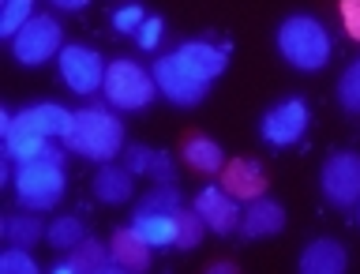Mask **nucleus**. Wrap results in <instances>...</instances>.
<instances>
[{
  "label": "nucleus",
  "mask_w": 360,
  "mask_h": 274,
  "mask_svg": "<svg viewBox=\"0 0 360 274\" xmlns=\"http://www.w3.org/2000/svg\"><path fill=\"white\" fill-rule=\"evenodd\" d=\"M15 196L27 211H53L64 199V154L60 147H45L41 158L15 169Z\"/></svg>",
  "instance_id": "f257e3e1"
},
{
  "label": "nucleus",
  "mask_w": 360,
  "mask_h": 274,
  "mask_svg": "<svg viewBox=\"0 0 360 274\" xmlns=\"http://www.w3.org/2000/svg\"><path fill=\"white\" fill-rule=\"evenodd\" d=\"M64 147L72 154L94 158V162H109V158H117L120 147H124V124L112 117L109 109L86 106V109L75 113V124H72V132H68Z\"/></svg>",
  "instance_id": "f03ea898"
},
{
  "label": "nucleus",
  "mask_w": 360,
  "mask_h": 274,
  "mask_svg": "<svg viewBox=\"0 0 360 274\" xmlns=\"http://www.w3.org/2000/svg\"><path fill=\"white\" fill-rule=\"evenodd\" d=\"M278 53L300 72H319L330 61V34L315 15H289L278 27Z\"/></svg>",
  "instance_id": "7ed1b4c3"
},
{
  "label": "nucleus",
  "mask_w": 360,
  "mask_h": 274,
  "mask_svg": "<svg viewBox=\"0 0 360 274\" xmlns=\"http://www.w3.org/2000/svg\"><path fill=\"white\" fill-rule=\"evenodd\" d=\"M154 75L146 72L143 64L135 61H112L105 68V83H101V94H105V101L112 109H143L150 106L154 98Z\"/></svg>",
  "instance_id": "20e7f679"
},
{
  "label": "nucleus",
  "mask_w": 360,
  "mask_h": 274,
  "mask_svg": "<svg viewBox=\"0 0 360 274\" xmlns=\"http://www.w3.org/2000/svg\"><path fill=\"white\" fill-rule=\"evenodd\" d=\"M60 42H64L60 23H56L53 15H34L27 27L11 38V53H15L19 64L38 68L45 61H53V56H60V49H64Z\"/></svg>",
  "instance_id": "39448f33"
},
{
  "label": "nucleus",
  "mask_w": 360,
  "mask_h": 274,
  "mask_svg": "<svg viewBox=\"0 0 360 274\" xmlns=\"http://www.w3.org/2000/svg\"><path fill=\"white\" fill-rule=\"evenodd\" d=\"M56 68H60V79L79 98H90L101 90V83H105L109 64L101 61V53L90 49V45H64L60 56H56Z\"/></svg>",
  "instance_id": "423d86ee"
},
{
  "label": "nucleus",
  "mask_w": 360,
  "mask_h": 274,
  "mask_svg": "<svg viewBox=\"0 0 360 274\" xmlns=\"http://www.w3.org/2000/svg\"><path fill=\"white\" fill-rule=\"evenodd\" d=\"M323 196L334 207H356L360 203V154L356 151H338L323 162L319 173Z\"/></svg>",
  "instance_id": "0eeeda50"
},
{
  "label": "nucleus",
  "mask_w": 360,
  "mask_h": 274,
  "mask_svg": "<svg viewBox=\"0 0 360 274\" xmlns=\"http://www.w3.org/2000/svg\"><path fill=\"white\" fill-rule=\"evenodd\" d=\"M308 120H311V109L304 98H285L278 101L270 113H263V124H259V135L270 143V147H292L308 132Z\"/></svg>",
  "instance_id": "6e6552de"
},
{
  "label": "nucleus",
  "mask_w": 360,
  "mask_h": 274,
  "mask_svg": "<svg viewBox=\"0 0 360 274\" xmlns=\"http://www.w3.org/2000/svg\"><path fill=\"white\" fill-rule=\"evenodd\" d=\"M150 75H154L158 90H162V94L173 101V106H199L202 94H207V83L191 75L188 68L176 61V53L158 56L154 68H150Z\"/></svg>",
  "instance_id": "1a4fd4ad"
},
{
  "label": "nucleus",
  "mask_w": 360,
  "mask_h": 274,
  "mask_svg": "<svg viewBox=\"0 0 360 274\" xmlns=\"http://www.w3.org/2000/svg\"><path fill=\"white\" fill-rule=\"evenodd\" d=\"M0 132H4V154H8L15 166L41 158V154H45V147H49V135L34 132L30 124L15 120L11 113H0Z\"/></svg>",
  "instance_id": "9d476101"
},
{
  "label": "nucleus",
  "mask_w": 360,
  "mask_h": 274,
  "mask_svg": "<svg viewBox=\"0 0 360 274\" xmlns=\"http://www.w3.org/2000/svg\"><path fill=\"white\" fill-rule=\"evenodd\" d=\"M195 211L202 214V222H207V230H214V233H233L236 225H240V207H236V199L229 196L225 188H214V185H207L195 196Z\"/></svg>",
  "instance_id": "9b49d317"
},
{
  "label": "nucleus",
  "mask_w": 360,
  "mask_h": 274,
  "mask_svg": "<svg viewBox=\"0 0 360 274\" xmlns=\"http://www.w3.org/2000/svg\"><path fill=\"white\" fill-rule=\"evenodd\" d=\"M176 61L188 68L195 79L210 87V79H218L229 64V45H210V42H184L176 49Z\"/></svg>",
  "instance_id": "f8f14e48"
},
{
  "label": "nucleus",
  "mask_w": 360,
  "mask_h": 274,
  "mask_svg": "<svg viewBox=\"0 0 360 274\" xmlns=\"http://www.w3.org/2000/svg\"><path fill=\"white\" fill-rule=\"evenodd\" d=\"M285 230V207L274 199H252V207L240 214V237L255 241V237H270V233H281Z\"/></svg>",
  "instance_id": "ddd939ff"
},
{
  "label": "nucleus",
  "mask_w": 360,
  "mask_h": 274,
  "mask_svg": "<svg viewBox=\"0 0 360 274\" xmlns=\"http://www.w3.org/2000/svg\"><path fill=\"white\" fill-rule=\"evenodd\" d=\"M15 120L30 124L34 132L49 135V139H68V132H72V124H75V113H68L64 106H56V101H41V106H30V109L15 113Z\"/></svg>",
  "instance_id": "4468645a"
},
{
  "label": "nucleus",
  "mask_w": 360,
  "mask_h": 274,
  "mask_svg": "<svg viewBox=\"0 0 360 274\" xmlns=\"http://www.w3.org/2000/svg\"><path fill=\"white\" fill-rule=\"evenodd\" d=\"M109 259L117 270H146L150 267V244H146L131 225H124V230H117L109 241Z\"/></svg>",
  "instance_id": "2eb2a0df"
},
{
  "label": "nucleus",
  "mask_w": 360,
  "mask_h": 274,
  "mask_svg": "<svg viewBox=\"0 0 360 274\" xmlns=\"http://www.w3.org/2000/svg\"><path fill=\"white\" fill-rule=\"evenodd\" d=\"M221 188L229 192L233 199H259L266 192V173H263V166H255V162H229L221 169Z\"/></svg>",
  "instance_id": "dca6fc26"
},
{
  "label": "nucleus",
  "mask_w": 360,
  "mask_h": 274,
  "mask_svg": "<svg viewBox=\"0 0 360 274\" xmlns=\"http://www.w3.org/2000/svg\"><path fill=\"white\" fill-rule=\"evenodd\" d=\"M112 267V259H109V244H101L94 241V237H83L72 252H68L64 259H56V274H94V270H109Z\"/></svg>",
  "instance_id": "f3484780"
},
{
  "label": "nucleus",
  "mask_w": 360,
  "mask_h": 274,
  "mask_svg": "<svg viewBox=\"0 0 360 274\" xmlns=\"http://www.w3.org/2000/svg\"><path fill=\"white\" fill-rule=\"evenodd\" d=\"M345 267H349L345 248L338 241H330V237H319V241H311L300 252V270L304 274H342Z\"/></svg>",
  "instance_id": "a211bd4d"
},
{
  "label": "nucleus",
  "mask_w": 360,
  "mask_h": 274,
  "mask_svg": "<svg viewBox=\"0 0 360 274\" xmlns=\"http://www.w3.org/2000/svg\"><path fill=\"white\" fill-rule=\"evenodd\" d=\"M124 166H128L135 177L150 173V177H158V185H173V162H169L165 151H150V147L135 143V147L124 151Z\"/></svg>",
  "instance_id": "6ab92c4d"
},
{
  "label": "nucleus",
  "mask_w": 360,
  "mask_h": 274,
  "mask_svg": "<svg viewBox=\"0 0 360 274\" xmlns=\"http://www.w3.org/2000/svg\"><path fill=\"white\" fill-rule=\"evenodd\" d=\"M176 214H135L131 230L150 248H176Z\"/></svg>",
  "instance_id": "aec40b11"
},
{
  "label": "nucleus",
  "mask_w": 360,
  "mask_h": 274,
  "mask_svg": "<svg viewBox=\"0 0 360 274\" xmlns=\"http://www.w3.org/2000/svg\"><path fill=\"white\" fill-rule=\"evenodd\" d=\"M131 180H135V173L128 166H105L94 177V196L101 203H124V199H131V188H135Z\"/></svg>",
  "instance_id": "412c9836"
},
{
  "label": "nucleus",
  "mask_w": 360,
  "mask_h": 274,
  "mask_svg": "<svg viewBox=\"0 0 360 274\" xmlns=\"http://www.w3.org/2000/svg\"><path fill=\"white\" fill-rule=\"evenodd\" d=\"M184 162L191 169H199V173H218V169H225V154L214 139H207V135H191L184 143Z\"/></svg>",
  "instance_id": "4be33fe9"
},
{
  "label": "nucleus",
  "mask_w": 360,
  "mask_h": 274,
  "mask_svg": "<svg viewBox=\"0 0 360 274\" xmlns=\"http://www.w3.org/2000/svg\"><path fill=\"white\" fill-rule=\"evenodd\" d=\"M45 230L49 225H41L38 218V211H30V214H11V218L4 222V237H8V244H15V248H30V244H38Z\"/></svg>",
  "instance_id": "5701e85b"
},
{
  "label": "nucleus",
  "mask_w": 360,
  "mask_h": 274,
  "mask_svg": "<svg viewBox=\"0 0 360 274\" xmlns=\"http://www.w3.org/2000/svg\"><path fill=\"white\" fill-rule=\"evenodd\" d=\"M176 211H184V196H180L176 185H158L150 196L135 207V214H176Z\"/></svg>",
  "instance_id": "b1692460"
},
{
  "label": "nucleus",
  "mask_w": 360,
  "mask_h": 274,
  "mask_svg": "<svg viewBox=\"0 0 360 274\" xmlns=\"http://www.w3.org/2000/svg\"><path fill=\"white\" fill-rule=\"evenodd\" d=\"M34 19V0H4V11H0V38H15V34Z\"/></svg>",
  "instance_id": "393cba45"
},
{
  "label": "nucleus",
  "mask_w": 360,
  "mask_h": 274,
  "mask_svg": "<svg viewBox=\"0 0 360 274\" xmlns=\"http://www.w3.org/2000/svg\"><path fill=\"white\" fill-rule=\"evenodd\" d=\"M45 237H49L53 248H60V252H72V248L83 241L86 233H83V222H79V218H68V214H64V218H56L49 230H45Z\"/></svg>",
  "instance_id": "a878e982"
},
{
  "label": "nucleus",
  "mask_w": 360,
  "mask_h": 274,
  "mask_svg": "<svg viewBox=\"0 0 360 274\" xmlns=\"http://www.w3.org/2000/svg\"><path fill=\"white\" fill-rule=\"evenodd\" d=\"M202 230H207V222H202L199 211H180L176 214V248L191 252V248L202 241Z\"/></svg>",
  "instance_id": "bb28decb"
},
{
  "label": "nucleus",
  "mask_w": 360,
  "mask_h": 274,
  "mask_svg": "<svg viewBox=\"0 0 360 274\" xmlns=\"http://www.w3.org/2000/svg\"><path fill=\"white\" fill-rule=\"evenodd\" d=\"M338 101L345 113H360V61H353L338 79Z\"/></svg>",
  "instance_id": "cd10ccee"
},
{
  "label": "nucleus",
  "mask_w": 360,
  "mask_h": 274,
  "mask_svg": "<svg viewBox=\"0 0 360 274\" xmlns=\"http://www.w3.org/2000/svg\"><path fill=\"white\" fill-rule=\"evenodd\" d=\"M0 270L4 274H38V263H34V256L27 248H15L11 244L4 256H0Z\"/></svg>",
  "instance_id": "c85d7f7f"
},
{
  "label": "nucleus",
  "mask_w": 360,
  "mask_h": 274,
  "mask_svg": "<svg viewBox=\"0 0 360 274\" xmlns=\"http://www.w3.org/2000/svg\"><path fill=\"white\" fill-rule=\"evenodd\" d=\"M143 19H146V11L139 4H124V8H117V15H112V27L120 34H135L143 27Z\"/></svg>",
  "instance_id": "c756f323"
},
{
  "label": "nucleus",
  "mask_w": 360,
  "mask_h": 274,
  "mask_svg": "<svg viewBox=\"0 0 360 274\" xmlns=\"http://www.w3.org/2000/svg\"><path fill=\"white\" fill-rule=\"evenodd\" d=\"M162 30H165V19L162 15H146L143 27L135 30V42H139L143 49H154V45L162 42Z\"/></svg>",
  "instance_id": "7c9ffc66"
},
{
  "label": "nucleus",
  "mask_w": 360,
  "mask_h": 274,
  "mask_svg": "<svg viewBox=\"0 0 360 274\" xmlns=\"http://www.w3.org/2000/svg\"><path fill=\"white\" fill-rule=\"evenodd\" d=\"M342 23L349 38L360 42V0H342Z\"/></svg>",
  "instance_id": "2f4dec72"
},
{
  "label": "nucleus",
  "mask_w": 360,
  "mask_h": 274,
  "mask_svg": "<svg viewBox=\"0 0 360 274\" xmlns=\"http://www.w3.org/2000/svg\"><path fill=\"white\" fill-rule=\"evenodd\" d=\"M56 8H68V11H79V8H86L90 0H53Z\"/></svg>",
  "instance_id": "473e14b6"
},
{
  "label": "nucleus",
  "mask_w": 360,
  "mask_h": 274,
  "mask_svg": "<svg viewBox=\"0 0 360 274\" xmlns=\"http://www.w3.org/2000/svg\"><path fill=\"white\" fill-rule=\"evenodd\" d=\"M233 263H210V274H233Z\"/></svg>",
  "instance_id": "72a5a7b5"
},
{
  "label": "nucleus",
  "mask_w": 360,
  "mask_h": 274,
  "mask_svg": "<svg viewBox=\"0 0 360 274\" xmlns=\"http://www.w3.org/2000/svg\"><path fill=\"white\" fill-rule=\"evenodd\" d=\"M356 225H360V203H356Z\"/></svg>",
  "instance_id": "f704fd0d"
}]
</instances>
